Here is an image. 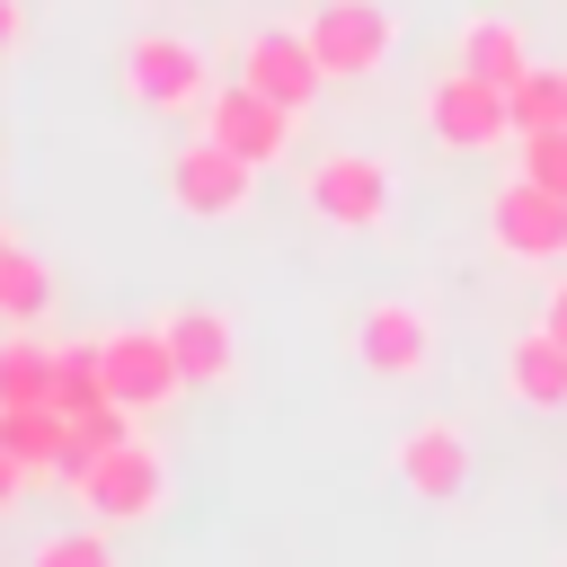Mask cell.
Segmentation results:
<instances>
[{
	"label": "cell",
	"instance_id": "cell-3",
	"mask_svg": "<svg viewBox=\"0 0 567 567\" xmlns=\"http://www.w3.org/2000/svg\"><path fill=\"white\" fill-rule=\"evenodd\" d=\"M80 505H89L97 523H151V514L168 505V461H159V443H142V434L106 443V452L80 470Z\"/></svg>",
	"mask_w": 567,
	"mask_h": 567
},
{
	"label": "cell",
	"instance_id": "cell-18",
	"mask_svg": "<svg viewBox=\"0 0 567 567\" xmlns=\"http://www.w3.org/2000/svg\"><path fill=\"white\" fill-rule=\"evenodd\" d=\"M53 310V266L35 248H9L0 257V328H35Z\"/></svg>",
	"mask_w": 567,
	"mask_h": 567
},
{
	"label": "cell",
	"instance_id": "cell-7",
	"mask_svg": "<svg viewBox=\"0 0 567 567\" xmlns=\"http://www.w3.org/2000/svg\"><path fill=\"white\" fill-rule=\"evenodd\" d=\"M106 399L133 416H159L186 399V363H177L168 328H106Z\"/></svg>",
	"mask_w": 567,
	"mask_h": 567
},
{
	"label": "cell",
	"instance_id": "cell-26",
	"mask_svg": "<svg viewBox=\"0 0 567 567\" xmlns=\"http://www.w3.org/2000/svg\"><path fill=\"white\" fill-rule=\"evenodd\" d=\"M540 328L567 346V284H549V301H540Z\"/></svg>",
	"mask_w": 567,
	"mask_h": 567
},
{
	"label": "cell",
	"instance_id": "cell-21",
	"mask_svg": "<svg viewBox=\"0 0 567 567\" xmlns=\"http://www.w3.org/2000/svg\"><path fill=\"white\" fill-rule=\"evenodd\" d=\"M124 434H133V408H115V399H106V408H80V416H71V443H62V470H53V478H71V487H80V470H89L106 443H124Z\"/></svg>",
	"mask_w": 567,
	"mask_h": 567
},
{
	"label": "cell",
	"instance_id": "cell-8",
	"mask_svg": "<svg viewBox=\"0 0 567 567\" xmlns=\"http://www.w3.org/2000/svg\"><path fill=\"white\" fill-rule=\"evenodd\" d=\"M204 133H213L221 151H239L248 168H275V159L292 151L301 115H292V106H275V97H257L248 80H221V89L204 97Z\"/></svg>",
	"mask_w": 567,
	"mask_h": 567
},
{
	"label": "cell",
	"instance_id": "cell-17",
	"mask_svg": "<svg viewBox=\"0 0 567 567\" xmlns=\"http://www.w3.org/2000/svg\"><path fill=\"white\" fill-rule=\"evenodd\" d=\"M0 443L9 461L35 478V470H62V443H71V416L62 408H0Z\"/></svg>",
	"mask_w": 567,
	"mask_h": 567
},
{
	"label": "cell",
	"instance_id": "cell-13",
	"mask_svg": "<svg viewBox=\"0 0 567 567\" xmlns=\"http://www.w3.org/2000/svg\"><path fill=\"white\" fill-rule=\"evenodd\" d=\"M159 328H168V346H177V363H186V390H230V381H239V328H230V310L186 301V310H168Z\"/></svg>",
	"mask_w": 567,
	"mask_h": 567
},
{
	"label": "cell",
	"instance_id": "cell-20",
	"mask_svg": "<svg viewBox=\"0 0 567 567\" xmlns=\"http://www.w3.org/2000/svg\"><path fill=\"white\" fill-rule=\"evenodd\" d=\"M567 124V62H532L514 80V133H558Z\"/></svg>",
	"mask_w": 567,
	"mask_h": 567
},
{
	"label": "cell",
	"instance_id": "cell-23",
	"mask_svg": "<svg viewBox=\"0 0 567 567\" xmlns=\"http://www.w3.org/2000/svg\"><path fill=\"white\" fill-rule=\"evenodd\" d=\"M35 567H115V549H106V532H53V540H35Z\"/></svg>",
	"mask_w": 567,
	"mask_h": 567
},
{
	"label": "cell",
	"instance_id": "cell-19",
	"mask_svg": "<svg viewBox=\"0 0 567 567\" xmlns=\"http://www.w3.org/2000/svg\"><path fill=\"white\" fill-rule=\"evenodd\" d=\"M53 408L80 416V408H106V337H71L62 363H53Z\"/></svg>",
	"mask_w": 567,
	"mask_h": 567
},
{
	"label": "cell",
	"instance_id": "cell-12",
	"mask_svg": "<svg viewBox=\"0 0 567 567\" xmlns=\"http://www.w3.org/2000/svg\"><path fill=\"white\" fill-rule=\"evenodd\" d=\"M390 470H399V487H408V496L452 505V496L470 487V434H461L452 416H425V425H408V434L390 443Z\"/></svg>",
	"mask_w": 567,
	"mask_h": 567
},
{
	"label": "cell",
	"instance_id": "cell-10",
	"mask_svg": "<svg viewBox=\"0 0 567 567\" xmlns=\"http://www.w3.org/2000/svg\"><path fill=\"white\" fill-rule=\"evenodd\" d=\"M487 239L523 266H567V195H549L532 177H505L496 204H487Z\"/></svg>",
	"mask_w": 567,
	"mask_h": 567
},
{
	"label": "cell",
	"instance_id": "cell-22",
	"mask_svg": "<svg viewBox=\"0 0 567 567\" xmlns=\"http://www.w3.org/2000/svg\"><path fill=\"white\" fill-rule=\"evenodd\" d=\"M514 151H523V177H532V186L567 195V124H558V133H514Z\"/></svg>",
	"mask_w": 567,
	"mask_h": 567
},
{
	"label": "cell",
	"instance_id": "cell-25",
	"mask_svg": "<svg viewBox=\"0 0 567 567\" xmlns=\"http://www.w3.org/2000/svg\"><path fill=\"white\" fill-rule=\"evenodd\" d=\"M18 496H27V470H18L9 443H0V514H18Z\"/></svg>",
	"mask_w": 567,
	"mask_h": 567
},
{
	"label": "cell",
	"instance_id": "cell-24",
	"mask_svg": "<svg viewBox=\"0 0 567 567\" xmlns=\"http://www.w3.org/2000/svg\"><path fill=\"white\" fill-rule=\"evenodd\" d=\"M27 53V0H0V62Z\"/></svg>",
	"mask_w": 567,
	"mask_h": 567
},
{
	"label": "cell",
	"instance_id": "cell-9",
	"mask_svg": "<svg viewBox=\"0 0 567 567\" xmlns=\"http://www.w3.org/2000/svg\"><path fill=\"white\" fill-rule=\"evenodd\" d=\"M354 363L381 372V381L434 372V310L425 301H363L354 310Z\"/></svg>",
	"mask_w": 567,
	"mask_h": 567
},
{
	"label": "cell",
	"instance_id": "cell-5",
	"mask_svg": "<svg viewBox=\"0 0 567 567\" xmlns=\"http://www.w3.org/2000/svg\"><path fill=\"white\" fill-rule=\"evenodd\" d=\"M425 133L443 142V151H496V142H514V97L496 89V80H478V71H443L434 89H425Z\"/></svg>",
	"mask_w": 567,
	"mask_h": 567
},
{
	"label": "cell",
	"instance_id": "cell-11",
	"mask_svg": "<svg viewBox=\"0 0 567 567\" xmlns=\"http://www.w3.org/2000/svg\"><path fill=\"white\" fill-rule=\"evenodd\" d=\"M230 80H248L257 97H275V106H292V115H310L319 89H328V71H319V53H310L301 27H257V35L239 44V71H230Z\"/></svg>",
	"mask_w": 567,
	"mask_h": 567
},
{
	"label": "cell",
	"instance_id": "cell-6",
	"mask_svg": "<svg viewBox=\"0 0 567 567\" xmlns=\"http://www.w3.org/2000/svg\"><path fill=\"white\" fill-rule=\"evenodd\" d=\"M301 195H310V213H319L328 230H381L399 186H390V159H372V151H328V159H310Z\"/></svg>",
	"mask_w": 567,
	"mask_h": 567
},
{
	"label": "cell",
	"instance_id": "cell-16",
	"mask_svg": "<svg viewBox=\"0 0 567 567\" xmlns=\"http://www.w3.org/2000/svg\"><path fill=\"white\" fill-rule=\"evenodd\" d=\"M53 363H62L53 337L0 328V408H53Z\"/></svg>",
	"mask_w": 567,
	"mask_h": 567
},
{
	"label": "cell",
	"instance_id": "cell-1",
	"mask_svg": "<svg viewBox=\"0 0 567 567\" xmlns=\"http://www.w3.org/2000/svg\"><path fill=\"white\" fill-rule=\"evenodd\" d=\"M124 97L151 106V115H186V106H204V97H213V62H204V44H195V35H168V27H142V35L124 44Z\"/></svg>",
	"mask_w": 567,
	"mask_h": 567
},
{
	"label": "cell",
	"instance_id": "cell-14",
	"mask_svg": "<svg viewBox=\"0 0 567 567\" xmlns=\"http://www.w3.org/2000/svg\"><path fill=\"white\" fill-rule=\"evenodd\" d=\"M505 390H514L523 408H540V416H567V346H558L549 328H523V337L505 346Z\"/></svg>",
	"mask_w": 567,
	"mask_h": 567
},
{
	"label": "cell",
	"instance_id": "cell-27",
	"mask_svg": "<svg viewBox=\"0 0 567 567\" xmlns=\"http://www.w3.org/2000/svg\"><path fill=\"white\" fill-rule=\"evenodd\" d=\"M9 248H18V230H9V221H0V257H9Z\"/></svg>",
	"mask_w": 567,
	"mask_h": 567
},
{
	"label": "cell",
	"instance_id": "cell-2",
	"mask_svg": "<svg viewBox=\"0 0 567 567\" xmlns=\"http://www.w3.org/2000/svg\"><path fill=\"white\" fill-rule=\"evenodd\" d=\"M301 35H310V53H319L328 80H381L390 53H399V18H390V0H319Z\"/></svg>",
	"mask_w": 567,
	"mask_h": 567
},
{
	"label": "cell",
	"instance_id": "cell-15",
	"mask_svg": "<svg viewBox=\"0 0 567 567\" xmlns=\"http://www.w3.org/2000/svg\"><path fill=\"white\" fill-rule=\"evenodd\" d=\"M452 62H461V71H478V80H496V89L514 97V80L532 71V44H523V27H514V18L478 9V18H461V44H452Z\"/></svg>",
	"mask_w": 567,
	"mask_h": 567
},
{
	"label": "cell",
	"instance_id": "cell-4",
	"mask_svg": "<svg viewBox=\"0 0 567 567\" xmlns=\"http://www.w3.org/2000/svg\"><path fill=\"white\" fill-rule=\"evenodd\" d=\"M168 204H177L186 221H239V213L257 204V168H248L239 151H221L213 133H195V142H177V159H168Z\"/></svg>",
	"mask_w": 567,
	"mask_h": 567
}]
</instances>
